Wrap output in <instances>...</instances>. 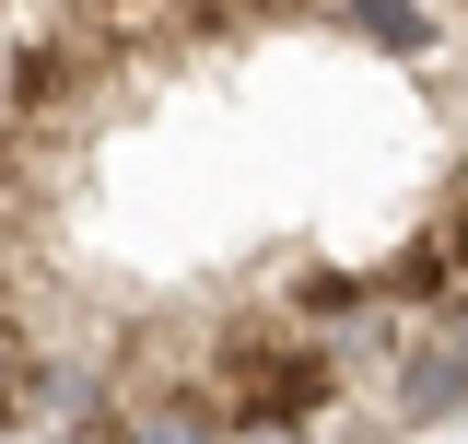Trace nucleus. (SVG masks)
Here are the masks:
<instances>
[{
  "instance_id": "f257e3e1",
  "label": "nucleus",
  "mask_w": 468,
  "mask_h": 444,
  "mask_svg": "<svg viewBox=\"0 0 468 444\" xmlns=\"http://www.w3.org/2000/svg\"><path fill=\"white\" fill-rule=\"evenodd\" d=\"M387 397H399V421L410 433H433V421H468V339L457 328H410V351L387 363Z\"/></svg>"
},
{
  "instance_id": "f03ea898",
  "label": "nucleus",
  "mask_w": 468,
  "mask_h": 444,
  "mask_svg": "<svg viewBox=\"0 0 468 444\" xmlns=\"http://www.w3.org/2000/svg\"><path fill=\"white\" fill-rule=\"evenodd\" d=\"M316 24H328V36H363L375 58H433V48H445L433 0H328Z\"/></svg>"
},
{
  "instance_id": "7ed1b4c3",
  "label": "nucleus",
  "mask_w": 468,
  "mask_h": 444,
  "mask_svg": "<svg viewBox=\"0 0 468 444\" xmlns=\"http://www.w3.org/2000/svg\"><path fill=\"white\" fill-rule=\"evenodd\" d=\"M433 246H445V270L468 280V187H457V199H445V211H433Z\"/></svg>"
},
{
  "instance_id": "20e7f679",
  "label": "nucleus",
  "mask_w": 468,
  "mask_h": 444,
  "mask_svg": "<svg viewBox=\"0 0 468 444\" xmlns=\"http://www.w3.org/2000/svg\"><path fill=\"white\" fill-rule=\"evenodd\" d=\"M433 328H457V339H468V280L445 292V304H433Z\"/></svg>"
},
{
  "instance_id": "39448f33",
  "label": "nucleus",
  "mask_w": 468,
  "mask_h": 444,
  "mask_svg": "<svg viewBox=\"0 0 468 444\" xmlns=\"http://www.w3.org/2000/svg\"><path fill=\"white\" fill-rule=\"evenodd\" d=\"M12 444H94V433H12Z\"/></svg>"
},
{
  "instance_id": "423d86ee",
  "label": "nucleus",
  "mask_w": 468,
  "mask_h": 444,
  "mask_svg": "<svg viewBox=\"0 0 468 444\" xmlns=\"http://www.w3.org/2000/svg\"><path fill=\"white\" fill-rule=\"evenodd\" d=\"M48 12H94V0H48Z\"/></svg>"
}]
</instances>
